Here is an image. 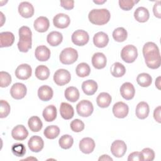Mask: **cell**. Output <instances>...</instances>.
<instances>
[{"label": "cell", "instance_id": "1", "mask_svg": "<svg viewBox=\"0 0 161 161\" xmlns=\"http://www.w3.org/2000/svg\"><path fill=\"white\" fill-rule=\"evenodd\" d=\"M143 55L148 67L156 69L160 66V53L158 47L155 43L150 42L146 43L143 47Z\"/></svg>", "mask_w": 161, "mask_h": 161}, {"label": "cell", "instance_id": "2", "mask_svg": "<svg viewBox=\"0 0 161 161\" xmlns=\"http://www.w3.org/2000/svg\"><path fill=\"white\" fill-rule=\"evenodd\" d=\"M19 42L18 48L21 52H27L32 44V33L30 28L26 26H23L19 29Z\"/></svg>", "mask_w": 161, "mask_h": 161}, {"label": "cell", "instance_id": "3", "mask_svg": "<svg viewBox=\"0 0 161 161\" xmlns=\"http://www.w3.org/2000/svg\"><path fill=\"white\" fill-rule=\"evenodd\" d=\"M111 14L107 9H93L88 15L89 20L94 25H103L110 19Z\"/></svg>", "mask_w": 161, "mask_h": 161}, {"label": "cell", "instance_id": "4", "mask_svg": "<svg viewBox=\"0 0 161 161\" xmlns=\"http://www.w3.org/2000/svg\"><path fill=\"white\" fill-rule=\"evenodd\" d=\"M78 58L77 51L71 47L64 48L60 53L59 59L61 63L65 65L74 64Z\"/></svg>", "mask_w": 161, "mask_h": 161}, {"label": "cell", "instance_id": "5", "mask_svg": "<svg viewBox=\"0 0 161 161\" xmlns=\"http://www.w3.org/2000/svg\"><path fill=\"white\" fill-rule=\"evenodd\" d=\"M137 57V48L133 45H126L121 50V57L122 60L126 63H132L135 62Z\"/></svg>", "mask_w": 161, "mask_h": 161}, {"label": "cell", "instance_id": "6", "mask_svg": "<svg viewBox=\"0 0 161 161\" xmlns=\"http://www.w3.org/2000/svg\"><path fill=\"white\" fill-rule=\"evenodd\" d=\"M77 114L82 117H88L93 112L94 108L92 103L88 100H82L76 106Z\"/></svg>", "mask_w": 161, "mask_h": 161}, {"label": "cell", "instance_id": "7", "mask_svg": "<svg viewBox=\"0 0 161 161\" xmlns=\"http://www.w3.org/2000/svg\"><path fill=\"white\" fill-rule=\"evenodd\" d=\"M71 79L70 72L64 69L57 70L53 75V80L58 86H64L68 84Z\"/></svg>", "mask_w": 161, "mask_h": 161}, {"label": "cell", "instance_id": "8", "mask_svg": "<svg viewBox=\"0 0 161 161\" xmlns=\"http://www.w3.org/2000/svg\"><path fill=\"white\" fill-rule=\"evenodd\" d=\"M72 42L77 46H84L87 43L89 36L87 31L82 30H77L72 35Z\"/></svg>", "mask_w": 161, "mask_h": 161}, {"label": "cell", "instance_id": "9", "mask_svg": "<svg viewBox=\"0 0 161 161\" xmlns=\"http://www.w3.org/2000/svg\"><path fill=\"white\" fill-rule=\"evenodd\" d=\"M126 145L124 141L117 140L114 141L111 146V152L112 154L118 158L122 157L126 152Z\"/></svg>", "mask_w": 161, "mask_h": 161}, {"label": "cell", "instance_id": "10", "mask_svg": "<svg viewBox=\"0 0 161 161\" xmlns=\"http://www.w3.org/2000/svg\"><path fill=\"white\" fill-rule=\"evenodd\" d=\"M26 86L19 82L14 84L10 89L11 96L15 99H23L26 96Z\"/></svg>", "mask_w": 161, "mask_h": 161}, {"label": "cell", "instance_id": "11", "mask_svg": "<svg viewBox=\"0 0 161 161\" xmlns=\"http://www.w3.org/2000/svg\"><path fill=\"white\" fill-rule=\"evenodd\" d=\"M32 70L30 65L23 64L19 65L15 70L16 77L21 80H26L31 75Z\"/></svg>", "mask_w": 161, "mask_h": 161}, {"label": "cell", "instance_id": "12", "mask_svg": "<svg viewBox=\"0 0 161 161\" xmlns=\"http://www.w3.org/2000/svg\"><path fill=\"white\" fill-rule=\"evenodd\" d=\"M129 111L128 105L123 102H118L115 103L113 107V113L115 117L118 118H125Z\"/></svg>", "mask_w": 161, "mask_h": 161}, {"label": "cell", "instance_id": "13", "mask_svg": "<svg viewBox=\"0 0 161 161\" xmlns=\"http://www.w3.org/2000/svg\"><path fill=\"white\" fill-rule=\"evenodd\" d=\"M70 23V19L69 16L64 13H58L53 19V25L58 28H65L69 26Z\"/></svg>", "mask_w": 161, "mask_h": 161}, {"label": "cell", "instance_id": "14", "mask_svg": "<svg viewBox=\"0 0 161 161\" xmlns=\"http://www.w3.org/2000/svg\"><path fill=\"white\" fill-rule=\"evenodd\" d=\"M18 12L22 17L29 18L34 14V8L29 2L23 1L19 4Z\"/></svg>", "mask_w": 161, "mask_h": 161}, {"label": "cell", "instance_id": "15", "mask_svg": "<svg viewBox=\"0 0 161 161\" xmlns=\"http://www.w3.org/2000/svg\"><path fill=\"white\" fill-rule=\"evenodd\" d=\"M135 90L133 85L130 82H125L120 87V94L126 100H130L133 98Z\"/></svg>", "mask_w": 161, "mask_h": 161}, {"label": "cell", "instance_id": "16", "mask_svg": "<svg viewBox=\"0 0 161 161\" xmlns=\"http://www.w3.org/2000/svg\"><path fill=\"white\" fill-rule=\"evenodd\" d=\"M28 145L31 151L33 152H39L43 149L44 142L40 136L35 135L31 136L29 139Z\"/></svg>", "mask_w": 161, "mask_h": 161}, {"label": "cell", "instance_id": "17", "mask_svg": "<svg viewBox=\"0 0 161 161\" xmlns=\"http://www.w3.org/2000/svg\"><path fill=\"white\" fill-rule=\"evenodd\" d=\"M95 148V142L93 139L89 137L82 138L79 142V148L80 151L86 154H89Z\"/></svg>", "mask_w": 161, "mask_h": 161}, {"label": "cell", "instance_id": "18", "mask_svg": "<svg viewBox=\"0 0 161 161\" xmlns=\"http://www.w3.org/2000/svg\"><path fill=\"white\" fill-rule=\"evenodd\" d=\"M28 131L22 125H18L13 128L11 131V136L16 140H24L27 138Z\"/></svg>", "mask_w": 161, "mask_h": 161}, {"label": "cell", "instance_id": "19", "mask_svg": "<svg viewBox=\"0 0 161 161\" xmlns=\"http://www.w3.org/2000/svg\"><path fill=\"white\" fill-rule=\"evenodd\" d=\"M33 26L36 31L43 33L48 30L50 26V22L47 17L40 16L35 20Z\"/></svg>", "mask_w": 161, "mask_h": 161}, {"label": "cell", "instance_id": "20", "mask_svg": "<svg viewBox=\"0 0 161 161\" xmlns=\"http://www.w3.org/2000/svg\"><path fill=\"white\" fill-rule=\"evenodd\" d=\"M35 56L36 58L39 61H47L50 58V50L45 45H40L35 49Z\"/></svg>", "mask_w": 161, "mask_h": 161}, {"label": "cell", "instance_id": "21", "mask_svg": "<svg viewBox=\"0 0 161 161\" xmlns=\"http://www.w3.org/2000/svg\"><path fill=\"white\" fill-rule=\"evenodd\" d=\"M107 59L104 53L97 52L94 53L92 57V64L93 67L97 69H102L106 65Z\"/></svg>", "mask_w": 161, "mask_h": 161}, {"label": "cell", "instance_id": "22", "mask_svg": "<svg viewBox=\"0 0 161 161\" xmlns=\"http://www.w3.org/2000/svg\"><path fill=\"white\" fill-rule=\"evenodd\" d=\"M109 42V37L108 35L103 31L96 33L93 37V43L94 45L98 48L105 47Z\"/></svg>", "mask_w": 161, "mask_h": 161}, {"label": "cell", "instance_id": "23", "mask_svg": "<svg viewBox=\"0 0 161 161\" xmlns=\"http://www.w3.org/2000/svg\"><path fill=\"white\" fill-rule=\"evenodd\" d=\"M53 89L47 85L42 86L38 90V96L43 101L50 100L53 97Z\"/></svg>", "mask_w": 161, "mask_h": 161}, {"label": "cell", "instance_id": "24", "mask_svg": "<svg viewBox=\"0 0 161 161\" xmlns=\"http://www.w3.org/2000/svg\"><path fill=\"white\" fill-rule=\"evenodd\" d=\"M14 42V36L13 33L9 31L1 32L0 33V47H8L11 46Z\"/></svg>", "mask_w": 161, "mask_h": 161}, {"label": "cell", "instance_id": "25", "mask_svg": "<svg viewBox=\"0 0 161 161\" xmlns=\"http://www.w3.org/2000/svg\"><path fill=\"white\" fill-rule=\"evenodd\" d=\"M97 82L93 80H87L82 84V89L87 96L93 95L97 91Z\"/></svg>", "mask_w": 161, "mask_h": 161}, {"label": "cell", "instance_id": "26", "mask_svg": "<svg viewBox=\"0 0 161 161\" xmlns=\"http://www.w3.org/2000/svg\"><path fill=\"white\" fill-rule=\"evenodd\" d=\"M150 109L148 104L144 101L140 102L136 107V116L141 119H145L149 114Z\"/></svg>", "mask_w": 161, "mask_h": 161}, {"label": "cell", "instance_id": "27", "mask_svg": "<svg viewBox=\"0 0 161 161\" xmlns=\"http://www.w3.org/2000/svg\"><path fill=\"white\" fill-rule=\"evenodd\" d=\"M134 17L138 22H146L148 21L150 17L149 11L145 7H138L134 12Z\"/></svg>", "mask_w": 161, "mask_h": 161}, {"label": "cell", "instance_id": "28", "mask_svg": "<svg viewBox=\"0 0 161 161\" xmlns=\"http://www.w3.org/2000/svg\"><path fill=\"white\" fill-rule=\"evenodd\" d=\"M60 113L64 119H70L74 116V108L67 103H62L60 107Z\"/></svg>", "mask_w": 161, "mask_h": 161}, {"label": "cell", "instance_id": "29", "mask_svg": "<svg viewBox=\"0 0 161 161\" xmlns=\"http://www.w3.org/2000/svg\"><path fill=\"white\" fill-rule=\"evenodd\" d=\"M63 40V36L58 31H52L48 33L47 37V40L48 44L52 47H56L60 45Z\"/></svg>", "mask_w": 161, "mask_h": 161}, {"label": "cell", "instance_id": "30", "mask_svg": "<svg viewBox=\"0 0 161 161\" xmlns=\"http://www.w3.org/2000/svg\"><path fill=\"white\" fill-rule=\"evenodd\" d=\"M64 95L67 101L74 103L79 99L80 94L79 90L75 87L70 86L65 90Z\"/></svg>", "mask_w": 161, "mask_h": 161}, {"label": "cell", "instance_id": "31", "mask_svg": "<svg viewBox=\"0 0 161 161\" xmlns=\"http://www.w3.org/2000/svg\"><path fill=\"white\" fill-rule=\"evenodd\" d=\"M43 117L47 122H51L55 119L57 117V109L53 105L47 106L43 111Z\"/></svg>", "mask_w": 161, "mask_h": 161}, {"label": "cell", "instance_id": "32", "mask_svg": "<svg viewBox=\"0 0 161 161\" xmlns=\"http://www.w3.org/2000/svg\"><path fill=\"white\" fill-rule=\"evenodd\" d=\"M111 96L107 92H101L97 97L96 102L99 107L108 108L111 103Z\"/></svg>", "mask_w": 161, "mask_h": 161}, {"label": "cell", "instance_id": "33", "mask_svg": "<svg viewBox=\"0 0 161 161\" xmlns=\"http://www.w3.org/2000/svg\"><path fill=\"white\" fill-rule=\"evenodd\" d=\"M28 126L33 132H38L43 127V123L39 117L36 116H31L28 121Z\"/></svg>", "mask_w": 161, "mask_h": 161}, {"label": "cell", "instance_id": "34", "mask_svg": "<svg viewBox=\"0 0 161 161\" xmlns=\"http://www.w3.org/2000/svg\"><path fill=\"white\" fill-rule=\"evenodd\" d=\"M35 74L37 79L41 80H43L47 79L49 77L50 70L47 66L44 65H40L36 68Z\"/></svg>", "mask_w": 161, "mask_h": 161}, {"label": "cell", "instance_id": "35", "mask_svg": "<svg viewBox=\"0 0 161 161\" xmlns=\"http://www.w3.org/2000/svg\"><path fill=\"white\" fill-rule=\"evenodd\" d=\"M110 70L112 75L116 77H121L124 75L126 72L125 66L119 62L114 63L111 65Z\"/></svg>", "mask_w": 161, "mask_h": 161}, {"label": "cell", "instance_id": "36", "mask_svg": "<svg viewBox=\"0 0 161 161\" xmlns=\"http://www.w3.org/2000/svg\"><path fill=\"white\" fill-rule=\"evenodd\" d=\"M136 82L139 86L146 87L151 85L152 82V78L147 73H141L138 74L136 77Z\"/></svg>", "mask_w": 161, "mask_h": 161}, {"label": "cell", "instance_id": "37", "mask_svg": "<svg viewBox=\"0 0 161 161\" xmlns=\"http://www.w3.org/2000/svg\"><path fill=\"white\" fill-rule=\"evenodd\" d=\"M128 33L126 30L123 27L116 28L113 32V37L116 42H123L127 38Z\"/></svg>", "mask_w": 161, "mask_h": 161}, {"label": "cell", "instance_id": "38", "mask_svg": "<svg viewBox=\"0 0 161 161\" xmlns=\"http://www.w3.org/2000/svg\"><path fill=\"white\" fill-rule=\"evenodd\" d=\"M60 133V129L57 126L50 125L47 126L43 132L45 136L48 139H54L57 138Z\"/></svg>", "mask_w": 161, "mask_h": 161}, {"label": "cell", "instance_id": "39", "mask_svg": "<svg viewBox=\"0 0 161 161\" xmlns=\"http://www.w3.org/2000/svg\"><path fill=\"white\" fill-rule=\"evenodd\" d=\"M76 74L80 77H85L89 75L91 72V68L89 65L85 63L82 62L77 65L75 69Z\"/></svg>", "mask_w": 161, "mask_h": 161}, {"label": "cell", "instance_id": "40", "mask_svg": "<svg viewBox=\"0 0 161 161\" xmlns=\"http://www.w3.org/2000/svg\"><path fill=\"white\" fill-rule=\"evenodd\" d=\"M73 143H74V139L72 137V136L69 135H62L58 140L59 145L63 149L70 148L72 146Z\"/></svg>", "mask_w": 161, "mask_h": 161}, {"label": "cell", "instance_id": "41", "mask_svg": "<svg viewBox=\"0 0 161 161\" xmlns=\"http://www.w3.org/2000/svg\"><path fill=\"white\" fill-rule=\"evenodd\" d=\"M11 151L13 153L16 157H23L26 153V148L23 144L17 143L13 145L11 147Z\"/></svg>", "mask_w": 161, "mask_h": 161}, {"label": "cell", "instance_id": "42", "mask_svg": "<svg viewBox=\"0 0 161 161\" xmlns=\"http://www.w3.org/2000/svg\"><path fill=\"white\" fill-rule=\"evenodd\" d=\"M11 82V77L9 73L4 71L0 72V86L1 87H8Z\"/></svg>", "mask_w": 161, "mask_h": 161}, {"label": "cell", "instance_id": "43", "mask_svg": "<svg viewBox=\"0 0 161 161\" xmlns=\"http://www.w3.org/2000/svg\"><path fill=\"white\" fill-rule=\"evenodd\" d=\"M10 113V106L9 103L4 101L1 100L0 101V118H4L8 116Z\"/></svg>", "mask_w": 161, "mask_h": 161}, {"label": "cell", "instance_id": "44", "mask_svg": "<svg viewBox=\"0 0 161 161\" xmlns=\"http://www.w3.org/2000/svg\"><path fill=\"white\" fill-rule=\"evenodd\" d=\"M70 128L74 132H80L84 129V123L79 119H75L70 123Z\"/></svg>", "mask_w": 161, "mask_h": 161}, {"label": "cell", "instance_id": "45", "mask_svg": "<svg viewBox=\"0 0 161 161\" xmlns=\"http://www.w3.org/2000/svg\"><path fill=\"white\" fill-rule=\"evenodd\" d=\"M138 1H133V0H119V5L121 9L125 11H129L133 8L134 5L137 3Z\"/></svg>", "mask_w": 161, "mask_h": 161}, {"label": "cell", "instance_id": "46", "mask_svg": "<svg viewBox=\"0 0 161 161\" xmlns=\"http://www.w3.org/2000/svg\"><path fill=\"white\" fill-rule=\"evenodd\" d=\"M141 153L143 157V160L145 161H152L155 158V152L154 151L150 148H143Z\"/></svg>", "mask_w": 161, "mask_h": 161}, {"label": "cell", "instance_id": "47", "mask_svg": "<svg viewBox=\"0 0 161 161\" xmlns=\"http://www.w3.org/2000/svg\"><path fill=\"white\" fill-rule=\"evenodd\" d=\"M128 161H143V157L142 155V153L140 152H134L131 153L128 157Z\"/></svg>", "mask_w": 161, "mask_h": 161}, {"label": "cell", "instance_id": "48", "mask_svg": "<svg viewBox=\"0 0 161 161\" xmlns=\"http://www.w3.org/2000/svg\"><path fill=\"white\" fill-rule=\"evenodd\" d=\"M161 8H160V1H157L153 8V12L154 16L158 18H160L161 17Z\"/></svg>", "mask_w": 161, "mask_h": 161}, {"label": "cell", "instance_id": "49", "mask_svg": "<svg viewBox=\"0 0 161 161\" xmlns=\"http://www.w3.org/2000/svg\"><path fill=\"white\" fill-rule=\"evenodd\" d=\"M60 6L65 9L70 10L74 8V1H60Z\"/></svg>", "mask_w": 161, "mask_h": 161}, {"label": "cell", "instance_id": "50", "mask_svg": "<svg viewBox=\"0 0 161 161\" xmlns=\"http://www.w3.org/2000/svg\"><path fill=\"white\" fill-rule=\"evenodd\" d=\"M160 111H161V107L160 106H158L157 107L154 111H153V117L155 121H157L158 123H161V119H160Z\"/></svg>", "mask_w": 161, "mask_h": 161}, {"label": "cell", "instance_id": "51", "mask_svg": "<svg viewBox=\"0 0 161 161\" xmlns=\"http://www.w3.org/2000/svg\"><path fill=\"white\" fill-rule=\"evenodd\" d=\"M99 161L101 160H106V161H113V158L111 157H110L108 155H101L99 159Z\"/></svg>", "mask_w": 161, "mask_h": 161}, {"label": "cell", "instance_id": "52", "mask_svg": "<svg viewBox=\"0 0 161 161\" xmlns=\"http://www.w3.org/2000/svg\"><path fill=\"white\" fill-rule=\"evenodd\" d=\"M160 77L158 76V77L157 78L156 80H155V85H156V87H157L158 89H160Z\"/></svg>", "mask_w": 161, "mask_h": 161}, {"label": "cell", "instance_id": "53", "mask_svg": "<svg viewBox=\"0 0 161 161\" xmlns=\"http://www.w3.org/2000/svg\"><path fill=\"white\" fill-rule=\"evenodd\" d=\"M106 0H104V1H93V2L96 4H103L106 2Z\"/></svg>", "mask_w": 161, "mask_h": 161}, {"label": "cell", "instance_id": "54", "mask_svg": "<svg viewBox=\"0 0 161 161\" xmlns=\"http://www.w3.org/2000/svg\"><path fill=\"white\" fill-rule=\"evenodd\" d=\"M0 14H1V21H2V23H1V25H0V26H3V23H4V20H5V19H3V18L4 17V14H3V13H2V12H1V13H0Z\"/></svg>", "mask_w": 161, "mask_h": 161}]
</instances>
